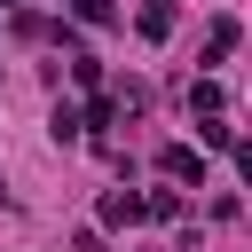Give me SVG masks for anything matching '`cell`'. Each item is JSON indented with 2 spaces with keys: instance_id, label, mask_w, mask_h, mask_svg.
Here are the masks:
<instances>
[{
  "instance_id": "6da1fadb",
  "label": "cell",
  "mask_w": 252,
  "mask_h": 252,
  "mask_svg": "<svg viewBox=\"0 0 252 252\" xmlns=\"http://www.w3.org/2000/svg\"><path fill=\"white\" fill-rule=\"evenodd\" d=\"M158 165H165V181H189V189L205 181V158H197L189 142H165V150H158Z\"/></svg>"
},
{
  "instance_id": "7a4b0ae2",
  "label": "cell",
  "mask_w": 252,
  "mask_h": 252,
  "mask_svg": "<svg viewBox=\"0 0 252 252\" xmlns=\"http://www.w3.org/2000/svg\"><path fill=\"white\" fill-rule=\"evenodd\" d=\"M102 220H110V228H118V220H142V197H134V189H110V197H102Z\"/></svg>"
},
{
  "instance_id": "3957f363",
  "label": "cell",
  "mask_w": 252,
  "mask_h": 252,
  "mask_svg": "<svg viewBox=\"0 0 252 252\" xmlns=\"http://www.w3.org/2000/svg\"><path fill=\"white\" fill-rule=\"evenodd\" d=\"M228 47H236V16H220V24H213V39H205V55H213V63H220V55H228Z\"/></svg>"
},
{
  "instance_id": "277c9868",
  "label": "cell",
  "mask_w": 252,
  "mask_h": 252,
  "mask_svg": "<svg viewBox=\"0 0 252 252\" xmlns=\"http://www.w3.org/2000/svg\"><path fill=\"white\" fill-rule=\"evenodd\" d=\"M142 32H150V39H165V32H173V8H165V0H158V8H142Z\"/></svg>"
},
{
  "instance_id": "5b68a950",
  "label": "cell",
  "mask_w": 252,
  "mask_h": 252,
  "mask_svg": "<svg viewBox=\"0 0 252 252\" xmlns=\"http://www.w3.org/2000/svg\"><path fill=\"white\" fill-rule=\"evenodd\" d=\"M142 213H158V220H173V213H181V197H173V189H150V197H142Z\"/></svg>"
},
{
  "instance_id": "8992f818",
  "label": "cell",
  "mask_w": 252,
  "mask_h": 252,
  "mask_svg": "<svg viewBox=\"0 0 252 252\" xmlns=\"http://www.w3.org/2000/svg\"><path fill=\"white\" fill-rule=\"evenodd\" d=\"M71 8H79V16H87V24H110V16H118V8H110V0H71Z\"/></svg>"
}]
</instances>
